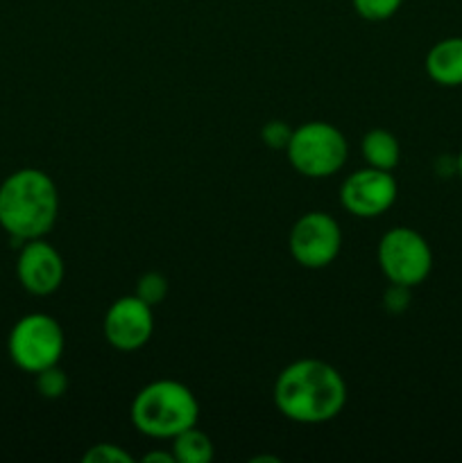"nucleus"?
<instances>
[{
	"label": "nucleus",
	"mask_w": 462,
	"mask_h": 463,
	"mask_svg": "<svg viewBox=\"0 0 462 463\" xmlns=\"http://www.w3.org/2000/svg\"><path fill=\"white\" fill-rule=\"evenodd\" d=\"M274 407L293 423L333 420L347 405V383L333 364L317 357L290 362L274 380Z\"/></svg>",
	"instance_id": "f257e3e1"
},
{
	"label": "nucleus",
	"mask_w": 462,
	"mask_h": 463,
	"mask_svg": "<svg viewBox=\"0 0 462 463\" xmlns=\"http://www.w3.org/2000/svg\"><path fill=\"white\" fill-rule=\"evenodd\" d=\"M57 215V185L43 170L23 167L0 184V226L16 242L48 235Z\"/></svg>",
	"instance_id": "f03ea898"
},
{
	"label": "nucleus",
	"mask_w": 462,
	"mask_h": 463,
	"mask_svg": "<svg viewBox=\"0 0 462 463\" xmlns=\"http://www.w3.org/2000/svg\"><path fill=\"white\" fill-rule=\"evenodd\" d=\"M136 432L149 439H175L199 420V402L184 383L163 378L139 389L130 407Z\"/></svg>",
	"instance_id": "7ed1b4c3"
},
{
	"label": "nucleus",
	"mask_w": 462,
	"mask_h": 463,
	"mask_svg": "<svg viewBox=\"0 0 462 463\" xmlns=\"http://www.w3.org/2000/svg\"><path fill=\"white\" fill-rule=\"evenodd\" d=\"M285 154L290 165L306 179H329L347 163L349 143L331 122L311 120L293 129Z\"/></svg>",
	"instance_id": "20e7f679"
},
{
	"label": "nucleus",
	"mask_w": 462,
	"mask_h": 463,
	"mask_svg": "<svg viewBox=\"0 0 462 463\" xmlns=\"http://www.w3.org/2000/svg\"><path fill=\"white\" fill-rule=\"evenodd\" d=\"M66 348L63 328L54 317L32 312L14 324L7 339V351L14 364L25 373H39L59 364Z\"/></svg>",
	"instance_id": "39448f33"
},
{
	"label": "nucleus",
	"mask_w": 462,
	"mask_h": 463,
	"mask_svg": "<svg viewBox=\"0 0 462 463\" xmlns=\"http://www.w3.org/2000/svg\"><path fill=\"white\" fill-rule=\"evenodd\" d=\"M376 260L390 283L417 288L433 271V251L419 231L410 226H394L383 233L376 247Z\"/></svg>",
	"instance_id": "423d86ee"
},
{
	"label": "nucleus",
	"mask_w": 462,
	"mask_h": 463,
	"mask_svg": "<svg viewBox=\"0 0 462 463\" xmlns=\"http://www.w3.org/2000/svg\"><path fill=\"white\" fill-rule=\"evenodd\" d=\"M290 256L303 269H324L342 249V231L329 213H303L288 235Z\"/></svg>",
	"instance_id": "0eeeda50"
},
{
	"label": "nucleus",
	"mask_w": 462,
	"mask_h": 463,
	"mask_svg": "<svg viewBox=\"0 0 462 463\" xmlns=\"http://www.w3.org/2000/svg\"><path fill=\"white\" fill-rule=\"evenodd\" d=\"M397 194L399 185L392 172L367 165L344 179L340 188V203L349 215L371 220L388 213L397 202Z\"/></svg>",
	"instance_id": "6e6552de"
},
{
	"label": "nucleus",
	"mask_w": 462,
	"mask_h": 463,
	"mask_svg": "<svg viewBox=\"0 0 462 463\" xmlns=\"http://www.w3.org/2000/svg\"><path fill=\"white\" fill-rule=\"evenodd\" d=\"M102 330L109 346L116 351H139L154 333V307L140 301L136 294L116 298L104 312Z\"/></svg>",
	"instance_id": "1a4fd4ad"
},
{
	"label": "nucleus",
	"mask_w": 462,
	"mask_h": 463,
	"mask_svg": "<svg viewBox=\"0 0 462 463\" xmlns=\"http://www.w3.org/2000/svg\"><path fill=\"white\" fill-rule=\"evenodd\" d=\"M63 258L57 249L43 238L27 240L23 242L16 262V276L23 289L34 297H48L54 294L63 283Z\"/></svg>",
	"instance_id": "9d476101"
},
{
	"label": "nucleus",
	"mask_w": 462,
	"mask_h": 463,
	"mask_svg": "<svg viewBox=\"0 0 462 463\" xmlns=\"http://www.w3.org/2000/svg\"><path fill=\"white\" fill-rule=\"evenodd\" d=\"M426 75L444 89L462 86V36L438 41L426 54Z\"/></svg>",
	"instance_id": "9b49d317"
},
{
	"label": "nucleus",
	"mask_w": 462,
	"mask_h": 463,
	"mask_svg": "<svg viewBox=\"0 0 462 463\" xmlns=\"http://www.w3.org/2000/svg\"><path fill=\"white\" fill-rule=\"evenodd\" d=\"M362 158L370 167H379V170L392 172L401 161V145H399L397 136L388 129H370L362 136L361 143Z\"/></svg>",
	"instance_id": "f8f14e48"
},
{
	"label": "nucleus",
	"mask_w": 462,
	"mask_h": 463,
	"mask_svg": "<svg viewBox=\"0 0 462 463\" xmlns=\"http://www.w3.org/2000/svg\"><path fill=\"white\" fill-rule=\"evenodd\" d=\"M172 455L179 463H208L216 455V448L211 437L193 425L172 439Z\"/></svg>",
	"instance_id": "ddd939ff"
},
{
	"label": "nucleus",
	"mask_w": 462,
	"mask_h": 463,
	"mask_svg": "<svg viewBox=\"0 0 462 463\" xmlns=\"http://www.w3.org/2000/svg\"><path fill=\"white\" fill-rule=\"evenodd\" d=\"M168 289H170V285H168V279L161 271H145V274H140L139 280H136L134 294L140 301L148 303V306L157 307L166 301Z\"/></svg>",
	"instance_id": "4468645a"
},
{
	"label": "nucleus",
	"mask_w": 462,
	"mask_h": 463,
	"mask_svg": "<svg viewBox=\"0 0 462 463\" xmlns=\"http://www.w3.org/2000/svg\"><path fill=\"white\" fill-rule=\"evenodd\" d=\"M36 392L48 401H57L68 392V375L59 369V364L39 371L36 373Z\"/></svg>",
	"instance_id": "2eb2a0df"
},
{
	"label": "nucleus",
	"mask_w": 462,
	"mask_h": 463,
	"mask_svg": "<svg viewBox=\"0 0 462 463\" xmlns=\"http://www.w3.org/2000/svg\"><path fill=\"white\" fill-rule=\"evenodd\" d=\"M351 3L358 16L379 23L392 18L403 5V0H351Z\"/></svg>",
	"instance_id": "dca6fc26"
},
{
	"label": "nucleus",
	"mask_w": 462,
	"mask_h": 463,
	"mask_svg": "<svg viewBox=\"0 0 462 463\" xmlns=\"http://www.w3.org/2000/svg\"><path fill=\"white\" fill-rule=\"evenodd\" d=\"M84 463H131L134 457L122 450L116 443H95L82 457Z\"/></svg>",
	"instance_id": "f3484780"
},
{
	"label": "nucleus",
	"mask_w": 462,
	"mask_h": 463,
	"mask_svg": "<svg viewBox=\"0 0 462 463\" xmlns=\"http://www.w3.org/2000/svg\"><path fill=\"white\" fill-rule=\"evenodd\" d=\"M290 136H293V127L285 125L284 120H270L261 129L263 145H267L270 149H276V152H281V149L285 152V147L290 143Z\"/></svg>",
	"instance_id": "a211bd4d"
},
{
	"label": "nucleus",
	"mask_w": 462,
	"mask_h": 463,
	"mask_svg": "<svg viewBox=\"0 0 462 463\" xmlns=\"http://www.w3.org/2000/svg\"><path fill=\"white\" fill-rule=\"evenodd\" d=\"M410 289L406 285L399 283H390V288L385 289L383 294V306L390 315H401L410 307Z\"/></svg>",
	"instance_id": "6ab92c4d"
},
{
	"label": "nucleus",
	"mask_w": 462,
	"mask_h": 463,
	"mask_svg": "<svg viewBox=\"0 0 462 463\" xmlns=\"http://www.w3.org/2000/svg\"><path fill=\"white\" fill-rule=\"evenodd\" d=\"M143 461L145 463H175L177 459H175V455H172V450L170 452L152 450V452H148V455L143 457Z\"/></svg>",
	"instance_id": "aec40b11"
},
{
	"label": "nucleus",
	"mask_w": 462,
	"mask_h": 463,
	"mask_svg": "<svg viewBox=\"0 0 462 463\" xmlns=\"http://www.w3.org/2000/svg\"><path fill=\"white\" fill-rule=\"evenodd\" d=\"M456 165H457V176L462 179V149H460V154L456 156Z\"/></svg>",
	"instance_id": "412c9836"
}]
</instances>
